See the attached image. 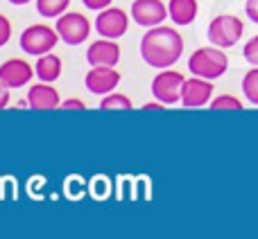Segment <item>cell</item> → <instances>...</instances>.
<instances>
[{
    "instance_id": "7a4b0ae2",
    "label": "cell",
    "mask_w": 258,
    "mask_h": 239,
    "mask_svg": "<svg viewBox=\"0 0 258 239\" xmlns=\"http://www.w3.org/2000/svg\"><path fill=\"white\" fill-rule=\"evenodd\" d=\"M229 68V59L222 52V48L211 45V48H200L190 54L188 59V70L195 77H204V79H220Z\"/></svg>"
},
{
    "instance_id": "44dd1931",
    "label": "cell",
    "mask_w": 258,
    "mask_h": 239,
    "mask_svg": "<svg viewBox=\"0 0 258 239\" xmlns=\"http://www.w3.org/2000/svg\"><path fill=\"white\" fill-rule=\"evenodd\" d=\"M9 39H12V23H9L7 16H3V14H0V48H3V45H7Z\"/></svg>"
},
{
    "instance_id": "484cf974",
    "label": "cell",
    "mask_w": 258,
    "mask_h": 239,
    "mask_svg": "<svg viewBox=\"0 0 258 239\" xmlns=\"http://www.w3.org/2000/svg\"><path fill=\"white\" fill-rule=\"evenodd\" d=\"M163 108H165V104L156 99V102H150V104H145V106H143V111H163Z\"/></svg>"
},
{
    "instance_id": "e0dca14e",
    "label": "cell",
    "mask_w": 258,
    "mask_h": 239,
    "mask_svg": "<svg viewBox=\"0 0 258 239\" xmlns=\"http://www.w3.org/2000/svg\"><path fill=\"white\" fill-rule=\"evenodd\" d=\"M71 0H36V12L45 18H59L68 9Z\"/></svg>"
},
{
    "instance_id": "cb8c5ba5",
    "label": "cell",
    "mask_w": 258,
    "mask_h": 239,
    "mask_svg": "<svg viewBox=\"0 0 258 239\" xmlns=\"http://www.w3.org/2000/svg\"><path fill=\"white\" fill-rule=\"evenodd\" d=\"M245 14L254 23H258V0H247L245 3Z\"/></svg>"
},
{
    "instance_id": "4fadbf2b",
    "label": "cell",
    "mask_w": 258,
    "mask_h": 239,
    "mask_svg": "<svg viewBox=\"0 0 258 239\" xmlns=\"http://www.w3.org/2000/svg\"><path fill=\"white\" fill-rule=\"evenodd\" d=\"M27 104L34 111H52V108L61 106V99H59V90L52 84L41 81V84L30 86V90H27Z\"/></svg>"
},
{
    "instance_id": "8992f818",
    "label": "cell",
    "mask_w": 258,
    "mask_h": 239,
    "mask_svg": "<svg viewBox=\"0 0 258 239\" xmlns=\"http://www.w3.org/2000/svg\"><path fill=\"white\" fill-rule=\"evenodd\" d=\"M54 30L59 32V36H61L68 45H80V43H84V41L89 39L91 23H89V18H86L84 14H80V12H68V14L63 12L61 16L57 18Z\"/></svg>"
},
{
    "instance_id": "277c9868",
    "label": "cell",
    "mask_w": 258,
    "mask_h": 239,
    "mask_svg": "<svg viewBox=\"0 0 258 239\" xmlns=\"http://www.w3.org/2000/svg\"><path fill=\"white\" fill-rule=\"evenodd\" d=\"M242 32H245V25L238 16H229V14H222V16H215L209 25V41L218 48H231L240 41Z\"/></svg>"
},
{
    "instance_id": "9c48e42d",
    "label": "cell",
    "mask_w": 258,
    "mask_h": 239,
    "mask_svg": "<svg viewBox=\"0 0 258 239\" xmlns=\"http://www.w3.org/2000/svg\"><path fill=\"white\" fill-rule=\"evenodd\" d=\"M213 99V81L204 79V77H195L192 75L190 79L183 81L181 88V104L186 108H200L211 104Z\"/></svg>"
},
{
    "instance_id": "52a82bcc",
    "label": "cell",
    "mask_w": 258,
    "mask_h": 239,
    "mask_svg": "<svg viewBox=\"0 0 258 239\" xmlns=\"http://www.w3.org/2000/svg\"><path fill=\"white\" fill-rule=\"evenodd\" d=\"M95 30L104 39H120L129 30V16L125 14V9L120 7H107L102 12H98Z\"/></svg>"
},
{
    "instance_id": "6da1fadb",
    "label": "cell",
    "mask_w": 258,
    "mask_h": 239,
    "mask_svg": "<svg viewBox=\"0 0 258 239\" xmlns=\"http://www.w3.org/2000/svg\"><path fill=\"white\" fill-rule=\"evenodd\" d=\"M183 54V36L174 27L154 25L141 39V57L152 68H172Z\"/></svg>"
},
{
    "instance_id": "ac0fdd59",
    "label": "cell",
    "mask_w": 258,
    "mask_h": 239,
    "mask_svg": "<svg viewBox=\"0 0 258 239\" xmlns=\"http://www.w3.org/2000/svg\"><path fill=\"white\" fill-rule=\"evenodd\" d=\"M242 93H245L247 102L258 106V66H254L242 77Z\"/></svg>"
},
{
    "instance_id": "7402d4cb",
    "label": "cell",
    "mask_w": 258,
    "mask_h": 239,
    "mask_svg": "<svg viewBox=\"0 0 258 239\" xmlns=\"http://www.w3.org/2000/svg\"><path fill=\"white\" fill-rule=\"evenodd\" d=\"M82 3H84L86 9H93V12H102V9L111 7L113 0H82Z\"/></svg>"
},
{
    "instance_id": "d6986e66",
    "label": "cell",
    "mask_w": 258,
    "mask_h": 239,
    "mask_svg": "<svg viewBox=\"0 0 258 239\" xmlns=\"http://www.w3.org/2000/svg\"><path fill=\"white\" fill-rule=\"evenodd\" d=\"M211 108L213 111H242V102L233 95H218L211 99Z\"/></svg>"
},
{
    "instance_id": "30bf717a",
    "label": "cell",
    "mask_w": 258,
    "mask_h": 239,
    "mask_svg": "<svg viewBox=\"0 0 258 239\" xmlns=\"http://www.w3.org/2000/svg\"><path fill=\"white\" fill-rule=\"evenodd\" d=\"M34 75H36V70H32V66L25 59H7L5 63H0V81L9 90L27 86Z\"/></svg>"
},
{
    "instance_id": "5bb4252c",
    "label": "cell",
    "mask_w": 258,
    "mask_h": 239,
    "mask_svg": "<svg viewBox=\"0 0 258 239\" xmlns=\"http://www.w3.org/2000/svg\"><path fill=\"white\" fill-rule=\"evenodd\" d=\"M197 12H200L197 0H170L168 3L170 21L174 25H190L197 18Z\"/></svg>"
},
{
    "instance_id": "3957f363",
    "label": "cell",
    "mask_w": 258,
    "mask_h": 239,
    "mask_svg": "<svg viewBox=\"0 0 258 239\" xmlns=\"http://www.w3.org/2000/svg\"><path fill=\"white\" fill-rule=\"evenodd\" d=\"M59 39L61 36H59L57 30H52L50 25H43V23H36V25H30L21 34V50L27 54H34V57H41V54L50 52Z\"/></svg>"
},
{
    "instance_id": "ffe728a7",
    "label": "cell",
    "mask_w": 258,
    "mask_h": 239,
    "mask_svg": "<svg viewBox=\"0 0 258 239\" xmlns=\"http://www.w3.org/2000/svg\"><path fill=\"white\" fill-rule=\"evenodd\" d=\"M242 54H245V59L251 63V66H258V36L247 41L245 48H242Z\"/></svg>"
},
{
    "instance_id": "8fae6325",
    "label": "cell",
    "mask_w": 258,
    "mask_h": 239,
    "mask_svg": "<svg viewBox=\"0 0 258 239\" xmlns=\"http://www.w3.org/2000/svg\"><path fill=\"white\" fill-rule=\"evenodd\" d=\"M168 7L161 0H134L132 18L143 27H154L168 18Z\"/></svg>"
},
{
    "instance_id": "2e32d148",
    "label": "cell",
    "mask_w": 258,
    "mask_h": 239,
    "mask_svg": "<svg viewBox=\"0 0 258 239\" xmlns=\"http://www.w3.org/2000/svg\"><path fill=\"white\" fill-rule=\"evenodd\" d=\"M100 108L102 111H132V99L122 93H109V95H102Z\"/></svg>"
},
{
    "instance_id": "7c38bea8",
    "label": "cell",
    "mask_w": 258,
    "mask_h": 239,
    "mask_svg": "<svg viewBox=\"0 0 258 239\" xmlns=\"http://www.w3.org/2000/svg\"><path fill=\"white\" fill-rule=\"evenodd\" d=\"M86 61L89 66H116L120 61V45L116 43V39H100L93 41L86 50Z\"/></svg>"
},
{
    "instance_id": "4316f807",
    "label": "cell",
    "mask_w": 258,
    "mask_h": 239,
    "mask_svg": "<svg viewBox=\"0 0 258 239\" xmlns=\"http://www.w3.org/2000/svg\"><path fill=\"white\" fill-rule=\"evenodd\" d=\"M12 5H27V3H32V0H9Z\"/></svg>"
},
{
    "instance_id": "ba28073f",
    "label": "cell",
    "mask_w": 258,
    "mask_h": 239,
    "mask_svg": "<svg viewBox=\"0 0 258 239\" xmlns=\"http://www.w3.org/2000/svg\"><path fill=\"white\" fill-rule=\"evenodd\" d=\"M120 84V72L111 66H91V70L84 77L86 90L93 95H109Z\"/></svg>"
},
{
    "instance_id": "9a60e30c",
    "label": "cell",
    "mask_w": 258,
    "mask_h": 239,
    "mask_svg": "<svg viewBox=\"0 0 258 239\" xmlns=\"http://www.w3.org/2000/svg\"><path fill=\"white\" fill-rule=\"evenodd\" d=\"M34 70H36V77H39L41 81L52 84V81H57L59 77H61V59H59L57 54L45 52L36 59Z\"/></svg>"
},
{
    "instance_id": "5b68a950",
    "label": "cell",
    "mask_w": 258,
    "mask_h": 239,
    "mask_svg": "<svg viewBox=\"0 0 258 239\" xmlns=\"http://www.w3.org/2000/svg\"><path fill=\"white\" fill-rule=\"evenodd\" d=\"M183 81H186V77H183L179 70L163 68V72H159V75L152 79V95H154V99L163 102L165 106L177 104V102H181Z\"/></svg>"
},
{
    "instance_id": "603a6c76",
    "label": "cell",
    "mask_w": 258,
    "mask_h": 239,
    "mask_svg": "<svg viewBox=\"0 0 258 239\" xmlns=\"http://www.w3.org/2000/svg\"><path fill=\"white\" fill-rule=\"evenodd\" d=\"M61 108H66V111H82V108H86V104L80 97H71L66 102H61Z\"/></svg>"
},
{
    "instance_id": "d4e9b609",
    "label": "cell",
    "mask_w": 258,
    "mask_h": 239,
    "mask_svg": "<svg viewBox=\"0 0 258 239\" xmlns=\"http://www.w3.org/2000/svg\"><path fill=\"white\" fill-rule=\"evenodd\" d=\"M7 104H9V88L3 84V81H0V111H3Z\"/></svg>"
}]
</instances>
